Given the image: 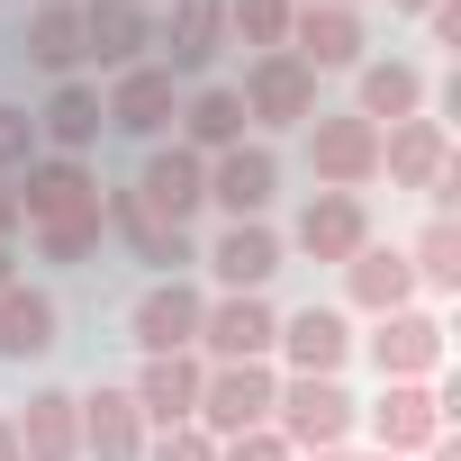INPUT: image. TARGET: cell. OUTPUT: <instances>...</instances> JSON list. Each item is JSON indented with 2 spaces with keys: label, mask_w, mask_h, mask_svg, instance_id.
<instances>
[{
  "label": "cell",
  "mask_w": 461,
  "mask_h": 461,
  "mask_svg": "<svg viewBox=\"0 0 461 461\" xmlns=\"http://www.w3.org/2000/svg\"><path fill=\"white\" fill-rule=\"evenodd\" d=\"M272 398H281V371L272 362H208V380H199V434H217V443H236V434H254V425H272Z\"/></svg>",
  "instance_id": "1"
},
{
  "label": "cell",
  "mask_w": 461,
  "mask_h": 461,
  "mask_svg": "<svg viewBox=\"0 0 461 461\" xmlns=\"http://www.w3.org/2000/svg\"><path fill=\"white\" fill-rule=\"evenodd\" d=\"M353 425H362V407L344 398V380H281V398H272V434L290 452H344Z\"/></svg>",
  "instance_id": "2"
},
{
  "label": "cell",
  "mask_w": 461,
  "mask_h": 461,
  "mask_svg": "<svg viewBox=\"0 0 461 461\" xmlns=\"http://www.w3.org/2000/svg\"><path fill=\"white\" fill-rule=\"evenodd\" d=\"M308 172H317V190H353L362 199L380 181V127L353 118V109H335V118L317 109L308 118Z\"/></svg>",
  "instance_id": "3"
},
{
  "label": "cell",
  "mask_w": 461,
  "mask_h": 461,
  "mask_svg": "<svg viewBox=\"0 0 461 461\" xmlns=\"http://www.w3.org/2000/svg\"><path fill=\"white\" fill-rule=\"evenodd\" d=\"M236 100H245V127H308L317 118V73L281 46V55H254L245 64Z\"/></svg>",
  "instance_id": "4"
},
{
  "label": "cell",
  "mask_w": 461,
  "mask_h": 461,
  "mask_svg": "<svg viewBox=\"0 0 461 461\" xmlns=\"http://www.w3.org/2000/svg\"><path fill=\"white\" fill-rule=\"evenodd\" d=\"M19 217L28 226H64V217H100V172L82 163V154H37L19 181Z\"/></svg>",
  "instance_id": "5"
},
{
  "label": "cell",
  "mask_w": 461,
  "mask_h": 461,
  "mask_svg": "<svg viewBox=\"0 0 461 461\" xmlns=\"http://www.w3.org/2000/svg\"><path fill=\"white\" fill-rule=\"evenodd\" d=\"M100 118L118 127V136H145V145H163V127L181 118V82L145 55V64H127V73H109V91H100Z\"/></svg>",
  "instance_id": "6"
},
{
  "label": "cell",
  "mask_w": 461,
  "mask_h": 461,
  "mask_svg": "<svg viewBox=\"0 0 461 461\" xmlns=\"http://www.w3.org/2000/svg\"><path fill=\"white\" fill-rule=\"evenodd\" d=\"M127 190L145 199V217L190 226V217L208 208V154H190V145H145V172H136Z\"/></svg>",
  "instance_id": "7"
},
{
  "label": "cell",
  "mask_w": 461,
  "mask_h": 461,
  "mask_svg": "<svg viewBox=\"0 0 461 461\" xmlns=\"http://www.w3.org/2000/svg\"><path fill=\"white\" fill-rule=\"evenodd\" d=\"M199 317H208V290H199V281H154V290L127 308V335H136L145 362H154V353H199Z\"/></svg>",
  "instance_id": "8"
},
{
  "label": "cell",
  "mask_w": 461,
  "mask_h": 461,
  "mask_svg": "<svg viewBox=\"0 0 461 461\" xmlns=\"http://www.w3.org/2000/svg\"><path fill=\"white\" fill-rule=\"evenodd\" d=\"M272 353L290 362V380H335L344 362H353V317L344 308H290L281 317V335H272Z\"/></svg>",
  "instance_id": "9"
},
{
  "label": "cell",
  "mask_w": 461,
  "mask_h": 461,
  "mask_svg": "<svg viewBox=\"0 0 461 461\" xmlns=\"http://www.w3.org/2000/svg\"><path fill=\"white\" fill-rule=\"evenodd\" d=\"M208 199L226 208V226L272 217V199H281V154H272V145H226V154H208Z\"/></svg>",
  "instance_id": "10"
},
{
  "label": "cell",
  "mask_w": 461,
  "mask_h": 461,
  "mask_svg": "<svg viewBox=\"0 0 461 461\" xmlns=\"http://www.w3.org/2000/svg\"><path fill=\"white\" fill-rule=\"evenodd\" d=\"M100 226H118V236H127V254H136V263H154L163 281H190V263H199L190 226L145 217V199H136V190H109V181H100Z\"/></svg>",
  "instance_id": "11"
},
{
  "label": "cell",
  "mask_w": 461,
  "mask_h": 461,
  "mask_svg": "<svg viewBox=\"0 0 461 461\" xmlns=\"http://www.w3.org/2000/svg\"><path fill=\"white\" fill-rule=\"evenodd\" d=\"M362 425H371V452H389V461H416V452L443 434V416H434V389H425V380H380V398L362 407Z\"/></svg>",
  "instance_id": "12"
},
{
  "label": "cell",
  "mask_w": 461,
  "mask_h": 461,
  "mask_svg": "<svg viewBox=\"0 0 461 461\" xmlns=\"http://www.w3.org/2000/svg\"><path fill=\"white\" fill-rule=\"evenodd\" d=\"M199 263L217 272V290H226V299H263V290H272V272L290 263V245L272 236V217H254V226H226V236H217Z\"/></svg>",
  "instance_id": "13"
},
{
  "label": "cell",
  "mask_w": 461,
  "mask_h": 461,
  "mask_svg": "<svg viewBox=\"0 0 461 461\" xmlns=\"http://www.w3.org/2000/svg\"><path fill=\"white\" fill-rule=\"evenodd\" d=\"M290 245H299L308 263H335V272H344V263L371 245V208H362L353 190H317V199L299 208V226H290Z\"/></svg>",
  "instance_id": "14"
},
{
  "label": "cell",
  "mask_w": 461,
  "mask_h": 461,
  "mask_svg": "<svg viewBox=\"0 0 461 461\" xmlns=\"http://www.w3.org/2000/svg\"><path fill=\"white\" fill-rule=\"evenodd\" d=\"M281 308L272 299H208L199 317V362H272Z\"/></svg>",
  "instance_id": "15"
},
{
  "label": "cell",
  "mask_w": 461,
  "mask_h": 461,
  "mask_svg": "<svg viewBox=\"0 0 461 461\" xmlns=\"http://www.w3.org/2000/svg\"><path fill=\"white\" fill-rule=\"evenodd\" d=\"M217 46H226V0H172V19L154 28V64L172 82H199L217 64Z\"/></svg>",
  "instance_id": "16"
},
{
  "label": "cell",
  "mask_w": 461,
  "mask_h": 461,
  "mask_svg": "<svg viewBox=\"0 0 461 461\" xmlns=\"http://www.w3.org/2000/svg\"><path fill=\"white\" fill-rule=\"evenodd\" d=\"M371 362H380V380H434L443 371V317L434 308L371 317Z\"/></svg>",
  "instance_id": "17"
},
{
  "label": "cell",
  "mask_w": 461,
  "mask_h": 461,
  "mask_svg": "<svg viewBox=\"0 0 461 461\" xmlns=\"http://www.w3.org/2000/svg\"><path fill=\"white\" fill-rule=\"evenodd\" d=\"M145 46H154V10L145 0H82V64L127 73V64H145Z\"/></svg>",
  "instance_id": "18"
},
{
  "label": "cell",
  "mask_w": 461,
  "mask_h": 461,
  "mask_svg": "<svg viewBox=\"0 0 461 461\" xmlns=\"http://www.w3.org/2000/svg\"><path fill=\"white\" fill-rule=\"evenodd\" d=\"M362 46H371L362 10H299V19H290V55H299L317 82H326V73H362V64H371Z\"/></svg>",
  "instance_id": "19"
},
{
  "label": "cell",
  "mask_w": 461,
  "mask_h": 461,
  "mask_svg": "<svg viewBox=\"0 0 461 461\" xmlns=\"http://www.w3.org/2000/svg\"><path fill=\"white\" fill-rule=\"evenodd\" d=\"M199 380H208V362H199V353H154V362L127 380V398H136V416H145V425H163V434H172V425H190V416H199Z\"/></svg>",
  "instance_id": "20"
},
{
  "label": "cell",
  "mask_w": 461,
  "mask_h": 461,
  "mask_svg": "<svg viewBox=\"0 0 461 461\" xmlns=\"http://www.w3.org/2000/svg\"><path fill=\"white\" fill-rule=\"evenodd\" d=\"M55 344H64V308H55V290L10 281V290H0V362H46Z\"/></svg>",
  "instance_id": "21"
},
{
  "label": "cell",
  "mask_w": 461,
  "mask_h": 461,
  "mask_svg": "<svg viewBox=\"0 0 461 461\" xmlns=\"http://www.w3.org/2000/svg\"><path fill=\"white\" fill-rule=\"evenodd\" d=\"M443 163H452V127H443V118H398V127H380V172H389L398 190H434Z\"/></svg>",
  "instance_id": "22"
},
{
  "label": "cell",
  "mask_w": 461,
  "mask_h": 461,
  "mask_svg": "<svg viewBox=\"0 0 461 461\" xmlns=\"http://www.w3.org/2000/svg\"><path fill=\"white\" fill-rule=\"evenodd\" d=\"M10 434H19L28 461H82V398H73V389H37V398L10 416Z\"/></svg>",
  "instance_id": "23"
},
{
  "label": "cell",
  "mask_w": 461,
  "mask_h": 461,
  "mask_svg": "<svg viewBox=\"0 0 461 461\" xmlns=\"http://www.w3.org/2000/svg\"><path fill=\"white\" fill-rule=\"evenodd\" d=\"M344 299H353L362 317H398V308H416V272H407V254H398V245H362V254L344 263Z\"/></svg>",
  "instance_id": "24"
},
{
  "label": "cell",
  "mask_w": 461,
  "mask_h": 461,
  "mask_svg": "<svg viewBox=\"0 0 461 461\" xmlns=\"http://www.w3.org/2000/svg\"><path fill=\"white\" fill-rule=\"evenodd\" d=\"M19 55H28L37 73L73 82V73H82V0H37L28 28H19Z\"/></svg>",
  "instance_id": "25"
},
{
  "label": "cell",
  "mask_w": 461,
  "mask_h": 461,
  "mask_svg": "<svg viewBox=\"0 0 461 461\" xmlns=\"http://www.w3.org/2000/svg\"><path fill=\"white\" fill-rule=\"evenodd\" d=\"M353 118H371V127H398V118H425V73L407 64V55H380V64H362L353 73Z\"/></svg>",
  "instance_id": "26"
},
{
  "label": "cell",
  "mask_w": 461,
  "mask_h": 461,
  "mask_svg": "<svg viewBox=\"0 0 461 461\" xmlns=\"http://www.w3.org/2000/svg\"><path fill=\"white\" fill-rule=\"evenodd\" d=\"M100 127H109V118H100V91H91L82 73H73V82H55V91H46V109H37V145H46V154H91V145H100Z\"/></svg>",
  "instance_id": "27"
},
{
  "label": "cell",
  "mask_w": 461,
  "mask_h": 461,
  "mask_svg": "<svg viewBox=\"0 0 461 461\" xmlns=\"http://www.w3.org/2000/svg\"><path fill=\"white\" fill-rule=\"evenodd\" d=\"M82 452L91 461H145V416H136V398L127 389H91L82 398Z\"/></svg>",
  "instance_id": "28"
},
{
  "label": "cell",
  "mask_w": 461,
  "mask_h": 461,
  "mask_svg": "<svg viewBox=\"0 0 461 461\" xmlns=\"http://www.w3.org/2000/svg\"><path fill=\"white\" fill-rule=\"evenodd\" d=\"M172 127H181L172 145H190V154H226V145H245V100L226 91V82H199V91L181 100Z\"/></svg>",
  "instance_id": "29"
},
{
  "label": "cell",
  "mask_w": 461,
  "mask_h": 461,
  "mask_svg": "<svg viewBox=\"0 0 461 461\" xmlns=\"http://www.w3.org/2000/svg\"><path fill=\"white\" fill-rule=\"evenodd\" d=\"M407 272H416V290H434V299L461 290V217H425V236L407 245Z\"/></svg>",
  "instance_id": "30"
},
{
  "label": "cell",
  "mask_w": 461,
  "mask_h": 461,
  "mask_svg": "<svg viewBox=\"0 0 461 461\" xmlns=\"http://www.w3.org/2000/svg\"><path fill=\"white\" fill-rule=\"evenodd\" d=\"M290 19H299V0H226V37L254 46V55H281L290 46Z\"/></svg>",
  "instance_id": "31"
},
{
  "label": "cell",
  "mask_w": 461,
  "mask_h": 461,
  "mask_svg": "<svg viewBox=\"0 0 461 461\" xmlns=\"http://www.w3.org/2000/svg\"><path fill=\"white\" fill-rule=\"evenodd\" d=\"M46 263H91L100 254V217H64V226H28Z\"/></svg>",
  "instance_id": "32"
},
{
  "label": "cell",
  "mask_w": 461,
  "mask_h": 461,
  "mask_svg": "<svg viewBox=\"0 0 461 461\" xmlns=\"http://www.w3.org/2000/svg\"><path fill=\"white\" fill-rule=\"evenodd\" d=\"M37 154H46V145H37V118L0 100V181H19V172H28Z\"/></svg>",
  "instance_id": "33"
},
{
  "label": "cell",
  "mask_w": 461,
  "mask_h": 461,
  "mask_svg": "<svg viewBox=\"0 0 461 461\" xmlns=\"http://www.w3.org/2000/svg\"><path fill=\"white\" fill-rule=\"evenodd\" d=\"M145 461H217V434H199V425H172L163 443H145Z\"/></svg>",
  "instance_id": "34"
},
{
  "label": "cell",
  "mask_w": 461,
  "mask_h": 461,
  "mask_svg": "<svg viewBox=\"0 0 461 461\" xmlns=\"http://www.w3.org/2000/svg\"><path fill=\"white\" fill-rule=\"evenodd\" d=\"M217 461H299L272 425H254V434H236V443H217Z\"/></svg>",
  "instance_id": "35"
},
{
  "label": "cell",
  "mask_w": 461,
  "mask_h": 461,
  "mask_svg": "<svg viewBox=\"0 0 461 461\" xmlns=\"http://www.w3.org/2000/svg\"><path fill=\"white\" fill-rule=\"evenodd\" d=\"M425 28H434V46H452V55H461V0H434Z\"/></svg>",
  "instance_id": "36"
},
{
  "label": "cell",
  "mask_w": 461,
  "mask_h": 461,
  "mask_svg": "<svg viewBox=\"0 0 461 461\" xmlns=\"http://www.w3.org/2000/svg\"><path fill=\"white\" fill-rule=\"evenodd\" d=\"M19 236H28V217H19V190L0 181V245H19Z\"/></svg>",
  "instance_id": "37"
},
{
  "label": "cell",
  "mask_w": 461,
  "mask_h": 461,
  "mask_svg": "<svg viewBox=\"0 0 461 461\" xmlns=\"http://www.w3.org/2000/svg\"><path fill=\"white\" fill-rule=\"evenodd\" d=\"M425 461H461V443H452V425H443V434L425 443Z\"/></svg>",
  "instance_id": "38"
},
{
  "label": "cell",
  "mask_w": 461,
  "mask_h": 461,
  "mask_svg": "<svg viewBox=\"0 0 461 461\" xmlns=\"http://www.w3.org/2000/svg\"><path fill=\"white\" fill-rule=\"evenodd\" d=\"M0 461H28V452H19V434H10V416H0Z\"/></svg>",
  "instance_id": "39"
},
{
  "label": "cell",
  "mask_w": 461,
  "mask_h": 461,
  "mask_svg": "<svg viewBox=\"0 0 461 461\" xmlns=\"http://www.w3.org/2000/svg\"><path fill=\"white\" fill-rule=\"evenodd\" d=\"M389 10H398V19H425V10H434V0H389Z\"/></svg>",
  "instance_id": "40"
},
{
  "label": "cell",
  "mask_w": 461,
  "mask_h": 461,
  "mask_svg": "<svg viewBox=\"0 0 461 461\" xmlns=\"http://www.w3.org/2000/svg\"><path fill=\"white\" fill-rule=\"evenodd\" d=\"M299 10H362V0H299Z\"/></svg>",
  "instance_id": "41"
},
{
  "label": "cell",
  "mask_w": 461,
  "mask_h": 461,
  "mask_svg": "<svg viewBox=\"0 0 461 461\" xmlns=\"http://www.w3.org/2000/svg\"><path fill=\"white\" fill-rule=\"evenodd\" d=\"M299 461H344V452H299Z\"/></svg>",
  "instance_id": "42"
},
{
  "label": "cell",
  "mask_w": 461,
  "mask_h": 461,
  "mask_svg": "<svg viewBox=\"0 0 461 461\" xmlns=\"http://www.w3.org/2000/svg\"><path fill=\"white\" fill-rule=\"evenodd\" d=\"M344 461H389V452H344Z\"/></svg>",
  "instance_id": "43"
}]
</instances>
